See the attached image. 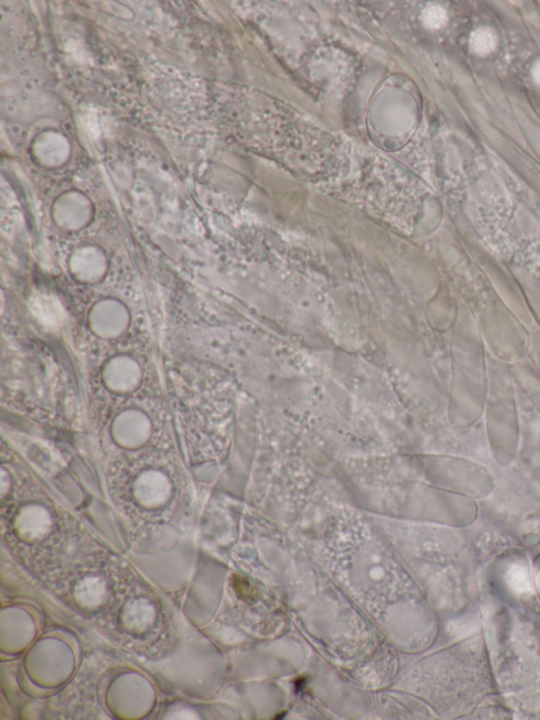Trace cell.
<instances>
[{"instance_id": "6da1fadb", "label": "cell", "mask_w": 540, "mask_h": 720, "mask_svg": "<svg viewBox=\"0 0 540 720\" xmlns=\"http://www.w3.org/2000/svg\"><path fill=\"white\" fill-rule=\"evenodd\" d=\"M497 36L490 28L483 27L475 30L470 36L468 45L470 51L479 56L491 54L497 47Z\"/></svg>"}, {"instance_id": "7a4b0ae2", "label": "cell", "mask_w": 540, "mask_h": 720, "mask_svg": "<svg viewBox=\"0 0 540 720\" xmlns=\"http://www.w3.org/2000/svg\"><path fill=\"white\" fill-rule=\"evenodd\" d=\"M424 21L427 27L431 28V29H439L442 26L446 25L448 15L443 9L439 8V6H433L425 13Z\"/></svg>"}, {"instance_id": "3957f363", "label": "cell", "mask_w": 540, "mask_h": 720, "mask_svg": "<svg viewBox=\"0 0 540 720\" xmlns=\"http://www.w3.org/2000/svg\"><path fill=\"white\" fill-rule=\"evenodd\" d=\"M532 77L534 82L540 86V60L534 65L532 69Z\"/></svg>"}]
</instances>
